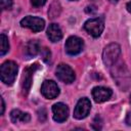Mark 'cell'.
Returning <instances> with one entry per match:
<instances>
[{
	"mask_svg": "<svg viewBox=\"0 0 131 131\" xmlns=\"http://www.w3.org/2000/svg\"><path fill=\"white\" fill-rule=\"evenodd\" d=\"M52 113H53V120L57 123H61L64 122L69 117V107L62 102H57L53 104Z\"/></svg>",
	"mask_w": 131,
	"mask_h": 131,
	"instance_id": "obj_9",
	"label": "cell"
},
{
	"mask_svg": "<svg viewBox=\"0 0 131 131\" xmlns=\"http://www.w3.org/2000/svg\"><path fill=\"white\" fill-rule=\"evenodd\" d=\"M126 8H127V10H128V11L131 13V1L127 3V5H126Z\"/></svg>",
	"mask_w": 131,
	"mask_h": 131,
	"instance_id": "obj_24",
	"label": "cell"
},
{
	"mask_svg": "<svg viewBox=\"0 0 131 131\" xmlns=\"http://www.w3.org/2000/svg\"><path fill=\"white\" fill-rule=\"evenodd\" d=\"M41 50V47H40V43L37 41V40H31L27 43L26 45V48H25V52H26V55L31 57V56H35L37 55Z\"/></svg>",
	"mask_w": 131,
	"mask_h": 131,
	"instance_id": "obj_14",
	"label": "cell"
},
{
	"mask_svg": "<svg viewBox=\"0 0 131 131\" xmlns=\"http://www.w3.org/2000/svg\"><path fill=\"white\" fill-rule=\"evenodd\" d=\"M12 3H13V1H12V0H0L1 8H2L3 10L10 9V8L12 7Z\"/></svg>",
	"mask_w": 131,
	"mask_h": 131,
	"instance_id": "obj_19",
	"label": "cell"
},
{
	"mask_svg": "<svg viewBox=\"0 0 131 131\" xmlns=\"http://www.w3.org/2000/svg\"><path fill=\"white\" fill-rule=\"evenodd\" d=\"M56 77L63 83L70 84L75 80V72L74 70L64 63H60L56 68Z\"/></svg>",
	"mask_w": 131,
	"mask_h": 131,
	"instance_id": "obj_6",
	"label": "cell"
},
{
	"mask_svg": "<svg viewBox=\"0 0 131 131\" xmlns=\"http://www.w3.org/2000/svg\"><path fill=\"white\" fill-rule=\"evenodd\" d=\"M38 114H39V115H38L39 120H40L41 122H44V121H45V119H46V112H45V110H44V108L39 110Z\"/></svg>",
	"mask_w": 131,
	"mask_h": 131,
	"instance_id": "obj_21",
	"label": "cell"
},
{
	"mask_svg": "<svg viewBox=\"0 0 131 131\" xmlns=\"http://www.w3.org/2000/svg\"><path fill=\"white\" fill-rule=\"evenodd\" d=\"M40 53H41V56H42V59L45 61V62H49L50 59H51V52L48 48L44 47L40 50Z\"/></svg>",
	"mask_w": 131,
	"mask_h": 131,
	"instance_id": "obj_18",
	"label": "cell"
},
{
	"mask_svg": "<svg viewBox=\"0 0 131 131\" xmlns=\"http://www.w3.org/2000/svg\"><path fill=\"white\" fill-rule=\"evenodd\" d=\"M112 94H113L112 90L110 88H106V87L98 86V87H94L92 89V96H93L94 100L96 102H99V103L110 99Z\"/></svg>",
	"mask_w": 131,
	"mask_h": 131,
	"instance_id": "obj_10",
	"label": "cell"
},
{
	"mask_svg": "<svg viewBox=\"0 0 131 131\" xmlns=\"http://www.w3.org/2000/svg\"><path fill=\"white\" fill-rule=\"evenodd\" d=\"M8 50H9L8 38L6 37L5 34H1V49H0V55L3 56Z\"/></svg>",
	"mask_w": 131,
	"mask_h": 131,
	"instance_id": "obj_16",
	"label": "cell"
},
{
	"mask_svg": "<svg viewBox=\"0 0 131 131\" xmlns=\"http://www.w3.org/2000/svg\"><path fill=\"white\" fill-rule=\"evenodd\" d=\"M17 71H18V67L14 61L7 60L3 62L0 69L1 81L6 85H11L15 80Z\"/></svg>",
	"mask_w": 131,
	"mask_h": 131,
	"instance_id": "obj_1",
	"label": "cell"
},
{
	"mask_svg": "<svg viewBox=\"0 0 131 131\" xmlns=\"http://www.w3.org/2000/svg\"><path fill=\"white\" fill-rule=\"evenodd\" d=\"M84 47V42L81 38L77 37V36H71L67 39L66 41V51L68 54L70 55H76L78 53H80L82 51Z\"/></svg>",
	"mask_w": 131,
	"mask_h": 131,
	"instance_id": "obj_5",
	"label": "cell"
},
{
	"mask_svg": "<svg viewBox=\"0 0 131 131\" xmlns=\"http://www.w3.org/2000/svg\"><path fill=\"white\" fill-rule=\"evenodd\" d=\"M91 110V102L87 97L80 98L74 110V117L78 120H82L88 116Z\"/></svg>",
	"mask_w": 131,
	"mask_h": 131,
	"instance_id": "obj_7",
	"label": "cell"
},
{
	"mask_svg": "<svg viewBox=\"0 0 131 131\" xmlns=\"http://www.w3.org/2000/svg\"><path fill=\"white\" fill-rule=\"evenodd\" d=\"M71 1H75V0H71Z\"/></svg>",
	"mask_w": 131,
	"mask_h": 131,
	"instance_id": "obj_27",
	"label": "cell"
},
{
	"mask_svg": "<svg viewBox=\"0 0 131 131\" xmlns=\"http://www.w3.org/2000/svg\"><path fill=\"white\" fill-rule=\"evenodd\" d=\"M10 119L12 123H17V122H23V123H28L31 120V116L28 113H23L19 110H13L10 113Z\"/></svg>",
	"mask_w": 131,
	"mask_h": 131,
	"instance_id": "obj_15",
	"label": "cell"
},
{
	"mask_svg": "<svg viewBox=\"0 0 131 131\" xmlns=\"http://www.w3.org/2000/svg\"><path fill=\"white\" fill-rule=\"evenodd\" d=\"M59 13H60V6H59L58 2L52 3L51 6H50V8H49V10H48L49 16H50L51 18H54V17H56L57 15H59Z\"/></svg>",
	"mask_w": 131,
	"mask_h": 131,
	"instance_id": "obj_17",
	"label": "cell"
},
{
	"mask_svg": "<svg viewBox=\"0 0 131 131\" xmlns=\"http://www.w3.org/2000/svg\"><path fill=\"white\" fill-rule=\"evenodd\" d=\"M84 29L89 33L92 37L97 38L101 35L103 29H104V24L101 18H90L84 24Z\"/></svg>",
	"mask_w": 131,
	"mask_h": 131,
	"instance_id": "obj_3",
	"label": "cell"
},
{
	"mask_svg": "<svg viewBox=\"0 0 131 131\" xmlns=\"http://www.w3.org/2000/svg\"><path fill=\"white\" fill-rule=\"evenodd\" d=\"M125 123H126L128 126H131V111L127 114L126 119H125Z\"/></svg>",
	"mask_w": 131,
	"mask_h": 131,
	"instance_id": "obj_22",
	"label": "cell"
},
{
	"mask_svg": "<svg viewBox=\"0 0 131 131\" xmlns=\"http://www.w3.org/2000/svg\"><path fill=\"white\" fill-rule=\"evenodd\" d=\"M41 93L48 99H53L59 94V88L57 84L52 80H46L41 86Z\"/></svg>",
	"mask_w": 131,
	"mask_h": 131,
	"instance_id": "obj_8",
	"label": "cell"
},
{
	"mask_svg": "<svg viewBox=\"0 0 131 131\" xmlns=\"http://www.w3.org/2000/svg\"><path fill=\"white\" fill-rule=\"evenodd\" d=\"M124 70H125V67L123 66H116L113 70V77L114 79H116L118 85H120V83H122V88H124V83H129L127 81H129V76H128V72L124 73Z\"/></svg>",
	"mask_w": 131,
	"mask_h": 131,
	"instance_id": "obj_12",
	"label": "cell"
},
{
	"mask_svg": "<svg viewBox=\"0 0 131 131\" xmlns=\"http://www.w3.org/2000/svg\"><path fill=\"white\" fill-rule=\"evenodd\" d=\"M4 108H5L4 100H3V98H1V115H3V114H4Z\"/></svg>",
	"mask_w": 131,
	"mask_h": 131,
	"instance_id": "obj_23",
	"label": "cell"
},
{
	"mask_svg": "<svg viewBox=\"0 0 131 131\" xmlns=\"http://www.w3.org/2000/svg\"><path fill=\"white\" fill-rule=\"evenodd\" d=\"M108 1H110L111 3H117V2L119 1V0H108Z\"/></svg>",
	"mask_w": 131,
	"mask_h": 131,
	"instance_id": "obj_25",
	"label": "cell"
},
{
	"mask_svg": "<svg viewBox=\"0 0 131 131\" xmlns=\"http://www.w3.org/2000/svg\"><path fill=\"white\" fill-rule=\"evenodd\" d=\"M121 53V48L117 43H111L104 47L102 52V60L105 66L111 67L116 63Z\"/></svg>",
	"mask_w": 131,
	"mask_h": 131,
	"instance_id": "obj_2",
	"label": "cell"
},
{
	"mask_svg": "<svg viewBox=\"0 0 131 131\" xmlns=\"http://www.w3.org/2000/svg\"><path fill=\"white\" fill-rule=\"evenodd\" d=\"M46 0H31V3L33 4V6L35 7H40V6H43L45 4Z\"/></svg>",
	"mask_w": 131,
	"mask_h": 131,
	"instance_id": "obj_20",
	"label": "cell"
},
{
	"mask_svg": "<svg viewBox=\"0 0 131 131\" xmlns=\"http://www.w3.org/2000/svg\"><path fill=\"white\" fill-rule=\"evenodd\" d=\"M20 26L24 27V28H29L33 32L37 33V32H40V31H42L44 29L45 21L41 17L28 15V16H25L20 20Z\"/></svg>",
	"mask_w": 131,
	"mask_h": 131,
	"instance_id": "obj_4",
	"label": "cell"
},
{
	"mask_svg": "<svg viewBox=\"0 0 131 131\" xmlns=\"http://www.w3.org/2000/svg\"><path fill=\"white\" fill-rule=\"evenodd\" d=\"M38 69V63H34L30 67H28L24 71V77H23V90L27 94L31 88L32 85V77L35 71Z\"/></svg>",
	"mask_w": 131,
	"mask_h": 131,
	"instance_id": "obj_11",
	"label": "cell"
},
{
	"mask_svg": "<svg viewBox=\"0 0 131 131\" xmlns=\"http://www.w3.org/2000/svg\"><path fill=\"white\" fill-rule=\"evenodd\" d=\"M130 101H131V96H130Z\"/></svg>",
	"mask_w": 131,
	"mask_h": 131,
	"instance_id": "obj_26",
	"label": "cell"
},
{
	"mask_svg": "<svg viewBox=\"0 0 131 131\" xmlns=\"http://www.w3.org/2000/svg\"><path fill=\"white\" fill-rule=\"evenodd\" d=\"M47 36L51 42H58L62 38V32L57 24L49 25L47 29Z\"/></svg>",
	"mask_w": 131,
	"mask_h": 131,
	"instance_id": "obj_13",
	"label": "cell"
}]
</instances>
